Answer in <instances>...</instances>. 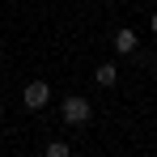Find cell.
Returning a JSON list of instances; mask_svg holds the SVG:
<instances>
[{
    "label": "cell",
    "mask_w": 157,
    "mask_h": 157,
    "mask_svg": "<svg viewBox=\"0 0 157 157\" xmlns=\"http://www.w3.org/2000/svg\"><path fill=\"white\" fill-rule=\"evenodd\" d=\"M59 119H64L68 128H85V123L94 119V106H89V98H81V94H68V98L59 102Z\"/></svg>",
    "instance_id": "6da1fadb"
},
{
    "label": "cell",
    "mask_w": 157,
    "mask_h": 157,
    "mask_svg": "<svg viewBox=\"0 0 157 157\" xmlns=\"http://www.w3.org/2000/svg\"><path fill=\"white\" fill-rule=\"evenodd\" d=\"M21 102H26V110H47V102H51V85H47V81H26Z\"/></svg>",
    "instance_id": "7a4b0ae2"
},
{
    "label": "cell",
    "mask_w": 157,
    "mask_h": 157,
    "mask_svg": "<svg viewBox=\"0 0 157 157\" xmlns=\"http://www.w3.org/2000/svg\"><path fill=\"white\" fill-rule=\"evenodd\" d=\"M110 47H115L119 55H136L140 51V34H136L132 26H119L115 34H110Z\"/></svg>",
    "instance_id": "3957f363"
},
{
    "label": "cell",
    "mask_w": 157,
    "mask_h": 157,
    "mask_svg": "<svg viewBox=\"0 0 157 157\" xmlns=\"http://www.w3.org/2000/svg\"><path fill=\"white\" fill-rule=\"evenodd\" d=\"M94 85L115 89V85H119V68H115V64H98V68H94Z\"/></svg>",
    "instance_id": "277c9868"
},
{
    "label": "cell",
    "mask_w": 157,
    "mask_h": 157,
    "mask_svg": "<svg viewBox=\"0 0 157 157\" xmlns=\"http://www.w3.org/2000/svg\"><path fill=\"white\" fill-rule=\"evenodd\" d=\"M43 157H72V144H64V140H47V144H43Z\"/></svg>",
    "instance_id": "5b68a950"
},
{
    "label": "cell",
    "mask_w": 157,
    "mask_h": 157,
    "mask_svg": "<svg viewBox=\"0 0 157 157\" xmlns=\"http://www.w3.org/2000/svg\"><path fill=\"white\" fill-rule=\"evenodd\" d=\"M149 30H153V38H157V9L149 13Z\"/></svg>",
    "instance_id": "8992f818"
},
{
    "label": "cell",
    "mask_w": 157,
    "mask_h": 157,
    "mask_svg": "<svg viewBox=\"0 0 157 157\" xmlns=\"http://www.w3.org/2000/svg\"><path fill=\"white\" fill-rule=\"evenodd\" d=\"M0 115H4V102H0Z\"/></svg>",
    "instance_id": "52a82bcc"
}]
</instances>
